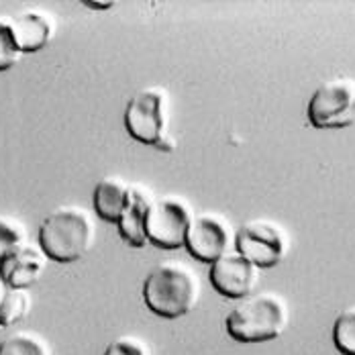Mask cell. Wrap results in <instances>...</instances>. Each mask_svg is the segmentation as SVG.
Listing matches in <instances>:
<instances>
[{"label":"cell","mask_w":355,"mask_h":355,"mask_svg":"<svg viewBox=\"0 0 355 355\" xmlns=\"http://www.w3.org/2000/svg\"><path fill=\"white\" fill-rule=\"evenodd\" d=\"M200 296L198 276L180 261L157 263L143 282V300L147 309L162 319H180L188 315Z\"/></svg>","instance_id":"6da1fadb"},{"label":"cell","mask_w":355,"mask_h":355,"mask_svg":"<svg viewBox=\"0 0 355 355\" xmlns=\"http://www.w3.org/2000/svg\"><path fill=\"white\" fill-rule=\"evenodd\" d=\"M290 322V309L276 292H259L243 298L225 320L227 333L237 343H266L278 339Z\"/></svg>","instance_id":"7a4b0ae2"},{"label":"cell","mask_w":355,"mask_h":355,"mask_svg":"<svg viewBox=\"0 0 355 355\" xmlns=\"http://www.w3.org/2000/svg\"><path fill=\"white\" fill-rule=\"evenodd\" d=\"M92 216L78 207H62L47 214L39 227V248L51 261L73 263L82 259L94 243Z\"/></svg>","instance_id":"3957f363"},{"label":"cell","mask_w":355,"mask_h":355,"mask_svg":"<svg viewBox=\"0 0 355 355\" xmlns=\"http://www.w3.org/2000/svg\"><path fill=\"white\" fill-rule=\"evenodd\" d=\"M170 127V98L159 86L143 88L127 103L125 129L135 141L162 145L168 139Z\"/></svg>","instance_id":"277c9868"},{"label":"cell","mask_w":355,"mask_h":355,"mask_svg":"<svg viewBox=\"0 0 355 355\" xmlns=\"http://www.w3.org/2000/svg\"><path fill=\"white\" fill-rule=\"evenodd\" d=\"M309 123L315 129H345L355 123V80L337 76L322 82L311 96Z\"/></svg>","instance_id":"5b68a950"},{"label":"cell","mask_w":355,"mask_h":355,"mask_svg":"<svg viewBox=\"0 0 355 355\" xmlns=\"http://www.w3.org/2000/svg\"><path fill=\"white\" fill-rule=\"evenodd\" d=\"M235 248L259 270H270L286 259L290 237L282 225L268 218H253L235 235Z\"/></svg>","instance_id":"8992f818"},{"label":"cell","mask_w":355,"mask_h":355,"mask_svg":"<svg viewBox=\"0 0 355 355\" xmlns=\"http://www.w3.org/2000/svg\"><path fill=\"white\" fill-rule=\"evenodd\" d=\"M192 218L190 207L180 198L153 200L147 216V241L166 251L184 248Z\"/></svg>","instance_id":"52a82bcc"},{"label":"cell","mask_w":355,"mask_h":355,"mask_svg":"<svg viewBox=\"0 0 355 355\" xmlns=\"http://www.w3.org/2000/svg\"><path fill=\"white\" fill-rule=\"evenodd\" d=\"M233 241L235 235L231 223L220 214L205 213L192 218L184 248L194 259L202 263H214L218 257L231 251Z\"/></svg>","instance_id":"ba28073f"},{"label":"cell","mask_w":355,"mask_h":355,"mask_svg":"<svg viewBox=\"0 0 355 355\" xmlns=\"http://www.w3.org/2000/svg\"><path fill=\"white\" fill-rule=\"evenodd\" d=\"M209 278L220 296L231 300H243L251 296L257 288L259 268L235 249L211 263Z\"/></svg>","instance_id":"9c48e42d"},{"label":"cell","mask_w":355,"mask_h":355,"mask_svg":"<svg viewBox=\"0 0 355 355\" xmlns=\"http://www.w3.org/2000/svg\"><path fill=\"white\" fill-rule=\"evenodd\" d=\"M47 255L45 251L33 245L25 243L23 248L12 251L10 255L0 259V278L8 288H29L41 278L45 266H47Z\"/></svg>","instance_id":"30bf717a"},{"label":"cell","mask_w":355,"mask_h":355,"mask_svg":"<svg viewBox=\"0 0 355 355\" xmlns=\"http://www.w3.org/2000/svg\"><path fill=\"white\" fill-rule=\"evenodd\" d=\"M153 205V198L149 190L141 186H131L129 188V198L123 209V214L116 223L121 239L131 245V248H145L147 241V216L149 209Z\"/></svg>","instance_id":"8fae6325"},{"label":"cell","mask_w":355,"mask_h":355,"mask_svg":"<svg viewBox=\"0 0 355 355\" xmlns=\"http://www.w3.org/2000/svg\"><path fill=\"white\" fill-rule=\"evenodd\" d=\"M15 35L23 53H37L45 49L55 35V23L51 15L43 10H23L12 17Z\"/></svg>","instance_id":"7c38bea8"},{"label":"cell","mask_w":355,"mask_h":355,"mask_svg":"<svg viewBox=\"0 0 355 355\" xmlns=\"http://www.w3.org/2000/svg\"><path fill=\"white\" fill-rule=\"evenodd\" d=\"M129 188L121 178L108 176L103 178L96 188H94V196H92V202H94V211L96 214L107 220V223H119L123 209L127 205V198H129Z\"/></svg>","instance_id":"4fadbf2b"},{"label":"cell","mask_w":355,"mask_h":355,"mask_svg":"<svg viewBox=\"0 0 355 355\" xmlns=\"http://www.w3.org/2000/svg\"><path fill=\"white\" fill-rule=\"evenodd\" d=\"M0 355H51V347L33 331H17L0 341Z\"/></svg>","instance_id":"5bb4252c"},{"label":"cell","mask_w":355,"mask_h":355,"mask_svg":"<svg viewBox=\"0 0 355 355\" xmlns=\"http://www.w3.org/2000/svg\"><path fill=\"white\" fill-rule=\"evenodd\" d=\"M31 294L25 288H6L0 302V329H8L23 320L31 311Z\"/></svg>","instance_id":"9a60e30c"},{"label":"cell","mask_w":355,"mask_h":355,"mask_svg":"<svg viewBox=\"0 0 355 355\" xmlns=\"http://www.w3.org/2000/svg\"><path fill=\"white\" fill-rule=\"evenodd\" d=\"M333 343L341 355H355V306L341 311L333 324Z\"/></svg>","instance_id":"2e32d148"},{"label":"cell","mask_w":355,"mask_h":355,"mask_svg":"<svg viewBox=\"0 0 355 355\" xmlns=\"http://www.w3.org/2000/svg\"><path fill=\"white\" fill-rule=\"evenodd\" d=\"M21 58H23V51L15 35L12 19L0 17V71L15 68L21 62Z\"/></svg>","instance_id":"e0dca14e"},{"label":"cell","mask_w":355,"mask_h":355,"mask_svg":"<svg viewBox=\"0 0 355 355\" xmlns=\"http://www.w3.org/2000/svg\"><path fill=\"white\" fill-rule=\"evenodd\" d=\"M27 243L25 227L8 216H0V259Z\"/></svg>","instance_id":"ac0fdd59"},{"label":"cell","mask_w":355,"mask_h":355,"mask_svg":"<svg viewBox=\"0 0 355 355\" xmlns=\"http://www.w3.org/2000/svg\"><path fill=\"white\" fill-rule=\"evenodd\" d=\"M105 355H151V349L139 337L125 335V337L114 339L107 347Z\"/></svg>","instance_id":"d6986e66"},{"label":"cell","mask_w":355,"mask_h":355,"mask_svg":"<svg viewBox=\"0 0 355 355\" xmlns=\"http://www.w3.org/2000/svg\"><path fill=\"white\" fill-rule=\"evenodd\" d=\"M88 6H94V8H108L112 6V2H86Z\"/></svg>","instance_id":"ffe728a7"},{"label":"cell","mask_w":355,"mask_h":355,"mask_svg":"<svg viewBox=\"0 0 355 355\" xmlns=\"http://www.w3.org/2000/svg\"><path fill=\"white\" fill-rule=\"evenodd\" d=\"M6 288H8V286L4 284V280L0 278V302H2V298H4V292H6Z\"/></svg>","instance_id":"44dd1931"}]
</instances>
